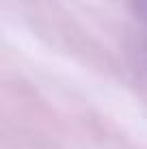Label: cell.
<instances>
[{
    "label": "cell",
    "instance_id": "1",
    "mask_svg": "<svg viewBox=\"0 0 147 149\" xmlns=\"http://www.w3.org/2000/svg\"><path fill=\"white\" fill-rule=\"evenodd\" d=\"M130 9L134 17L141 22V26L147 28V0H130Z\"/></svg>",
    "mask_w": 147,
    "mask_h": 149
}]
</instances>
